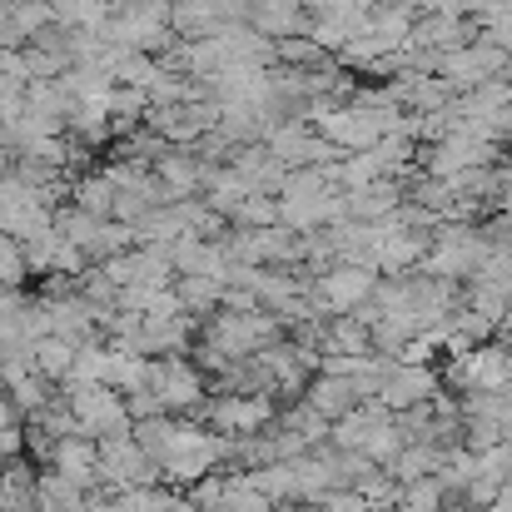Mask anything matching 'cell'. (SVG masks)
I'll return each instance as SVG.
<instances>
[{"label":"cell","instance_id":"1","mask_svg":"<svg viewBox=\"0 0 512 512\" xmlns=\"http://www.w3.org/2000/svg\"><path fill=\"white\" fill-rule=\"evenodd\" d=\"M95 443H100V468H95V483L100 488L125 493V488L160 483V463L135 443V433H110V438H95Z\"/></svg>","mask_w":512,"mask_h":512},{"label":"cell","instance_id":"2","mask_svg":"<svg viewBox=\"0 0 512 512\" xmlns=\"http://www.w3.org/2000/svg\"><path fill=\"white\" fill-rule=\"evenodd\" d=\"M150 388H155L160 408L174 413V418L199 413L204 398H209V378H204V368L189 363L184 353H160V358L150 363Z\"/></svg>","mask_w":512,"mask_h":512},{"label":"cell","instance_id":"3","mask_svg":"<svg viewBox=\"0 0 512 512\" xmlns=\"http://www.w3.org/2000/svg\"><path fill=\"white\" fill-rule=\"evenodd\" d=\"M65 398V408L75 413L85 438H110V433H130V413H125V393H115L110 383H80V388H55Z\"/></svg>","mask_w":512,"mask_h":512},{"label":"cell","instance_id":"4","mask_svg":"<svg viewBox=\"0 0 512 512\" xmlns=\"http://www.w3.org/2000/svg\"><path fill=\"white\" fill-rule=\"evenodd\" d=\"M508 60L512 55H503L498 45H488V40H468V45H458V50H443V55L433 60V75L468 95V90H478V85L508 75Z\"/></svg>","mask_w":512,"mask_h":512},{"label":"cell","instance_id":"5","mask_svg":"<svg viewBox=\"0 0 512 512\" xmlns=\"http://www.w3.org/2000/svg\"><path fill=\"white\" fill-rule=\"evenodd\" d=\"M199 413L209 418L214 433H224V438H249V433H264V428L274 423L279 403H274L269 393H219V398H204Z\"/></svg>","mask_w":512,"mask_h":512},{"label":"cell","instance_id":"6","mask_svg":"<svg viewBox=\"0 0 512 512\" xmlns=\"http://www.w3.org/2000/svg\"><path fill=\"white\" fill-rule=\"evenodd\" d=\"M443 378H438V368L433 363H393L388 368V378H383V388H378V403L388 408V413H398V408H413V403H423V398H433V388H438Z\"/></svg>","mask_w":512,"mask_h":512},{"label":"cell","instance_id":"7","mask_svg":"<svg viewBox=\"0 0 512 512\" xmlns=\"http://www.w3.org/2000/svg\"><path fill=\"white\" fill-rule=\"evenodd\" d=\"M45 468H55L60 478H70V483L90 488V483H95V468H100V443H95V438H85V433L55 438V448H50Z\"/></svg>","mask_w":512,"mask_h":512},{"label":"cell","instance_id":"8","mask_svg":"<svg viewBox=\"0 0 512 512\" xmlns=\"http://www.w3.org/2000/svg\"><path fill=\"white\" fill-rule=\"evenodd\" d=\"M150 170H155V179H160L165 199H189V194L204 184V170H209V165H204L199 155H179V150H165V155H160Z\"/></svg>","mask_w":512,"mask_h":512},{"label":"cell","instance_id":"9","mask_svg":"<svg viewBox=\"0 0 512 512\" xmlns=\"http://www.w3.org/2000/svg\"><path fill=\"white\" fill-rule=\"evenodd\" d=\"M304 403H309L314 413H324V418L334 423L339 413H348V408L358 403V393H353V383H348V378H339V373H324V368H314V373H309V383H304Z\"/></svg>","mask_w":512,"mask_h":512},{"label":"cell","instance_id":"10","mask_svg":"<svg viewBox=\"0 0 512 512\" xmlns=\"http://www.w3.org/2000/svg\"><path fill=\"white\" fill-rule=\"evenodd\" d=\"M219 294H224V279H209V274H174V299L184 314L194 319H209L219 309Z\"/></svg>","mask_w":512,"mask_h":512},{"label":"cell","instance_id":"11","mask_svg":"<svg viewBox=\"0 0 512 512\" xmlns=\"http://www.w3.org/2000/svg\"><path fill=\"white\" fill-rule=\"evenodd\" d=\"M35 512H85V488L45 468L35 473Z\"/></svg>","mask_w":512,"mask_h":512},{"label":"cell","instance_id":"12","mask_svg":"<svg viewBox=\"0 0 512 512\" xmlns=\"http://www.w3.org/2000/svg\"><path fill=\"white\" fill-rule=\"evenodd\" d=\"M105 368H110V348L100 339H85L75 348V358H70V368H65V378L55 383V388H80V383H105Z\"/></svg>","mask_w":512,"mask_h":512},{"label":"cell","instance_id":"13","mask_svg":"<svg viewBox=\"0 0 512 512\" xmlns=\"http://www.w3.org/2000/svg\"><path fill=\"white\" fill-rule=\"evenodd\" d=\"M150 363L145 353H125V348H110V368H105V383L115 393H135V388H150Z\"/></svg>","mask_w":512,"mask_h":512},{"label":"cell","instance_id":"14","mask_svg":"<svg viewBox=\"0 0 512 512\" xmlns=\"http://www.w3.org/2000/svg\"><path fill=\"white\" fill-rule=\"evenodd\" d=\"M5 398H10V408L20 413V423H25V418H35V413L55 398V383L40 378V373H20V378L5 383Z\"/></svg>","mask_w":512,"mask_h":512},{"label":"cell","instance_id":"15","mask_svg":"<svg viewBox=\"0 0 512 512\" xmlns=\"http://www.w3.org/2000/svg\"><path fill=\"white\" fill-rule=\"evenodd\" d=\"M438 458H443L438 443H403L398 458H393L383 473H388L393 483H413V478H423V473H438Z\"/></svg>","mask_w":512,"mask_h":512},{"label":"cell","instance_id":"16","mask_svg":"<svg viewBox=\"0 0 512 512\" xmlns=\"http://www.w3.org/2000/svg\"><path fill=\"white\" fill-rule=\"evenodd\" d=\"M398 448H403V433H398L393 413L373 418V423H368V433H363V443H358V453H363L368 463H378V468H388V463L398 458Z\"/></svg>","mask_w":512,"mask_h":512},{"label":"cell","instance_id":"17","mask_svg":"<svg viewBox=\"0 0 512 512\" xmlns=\"http://www.w3.org/2000/svg\"><path fill=\"white\" fill-rule=\"evenodd\" d=\"M70 204L95 214V219H110L115 214V179L110 174H85L75 189H70Z\"/></svg>","mask_w":512,"mask_h":512},{"label":"cell","instance_id":"18","mask_svg":"<svg viewBox=\"0 0 512 512\" xmlns=\"http://www.w3.org/2000/svg\"><path fill=\"white\" fill-rule=\"evenodd\" d=\"M443 508H448V488H443V478H438V473H423V478L403 483L398 508L393 512H443Z\"/></svg>","mask_w":512,"mask_h":512},{"label":"cell","instance_id":"19","mask_svg":"<svg viewBox=\"0 0 512 512\" xmlns=\"http://www.w3.org/2000/svg\"><path fill=\"white\" fill-rule=\"evenodd\" d=\"M224 512H279V503L264 498V493L249 483L244 468H229V473H224Z\"/></svg>","mask_w":512,"mask_h":512},{"label":"cell","instance_id":"20","mask_svg":"<svg viewBox=\"0 0 512 512\" xmlns=\"http://www.w3.org/2000/svg\"><path fill=\"white\" fill-rule=\"evenodd\" d=\"M75 348L80 343H70V339H60V334H45V339H35V373L40 378H50V383H60L65 378V368H70V358H75Z\"/></svg>","mask_w":512,"mask_h":512},{"label":"cell","instance_id":"21","mask_svg":"<svg viewBox=\"0 0 512 512\" xmlns=\"http://www.w3.org/2000/svg\"><path fill=\"white\" fill-rule=\"evenodd\" d=\"M130 433H135V443L160 463L165 453H170L174 433H179V423H174V413H155V418H140V423H130Z\"/></svg>","mask_w":512,"mask_h":512},{"label":"cell","instance_id":"22","mask_svg":"<svg viewBox=\"0 0 512 512\" xmlns=\"http://www.w3.org/2000/svg\"><path fill=\"white\" fill-rule=\"evenodd\" d=\"M229 224H234V229H264V224H279V199H274V194H244V199L229 209Z\"/></svg>","mask_w":512,"mask_h":512},{"label":"cell","instance_id":"23","mask_svg":"<svg viewBox=\"0 0 512 512\" xmlns=\"http://www.w3.org/2000/svg\"><path fill=\"white\" fill-rule=\"evenodd\" d=\"M503 498V483L498 478H488V473H478V478H468L463 483V493L448 503V508H458V512H488L493 503Z\"/></svg>","mask_w":512,"mask_h":512},{"label":"cell","instance_id":"24","mask_svg":"<svg viewBox=\"0 0 512 512\" xmlns=\"http://www.w3.org/2000/svg\"><path fill=\"white\" fill-rule=\"evenodd\" d=\"M25 279H30V269H25V249H20V239H15V234H5V229H0V284L20 289Z\"/></svg>","mask_w":512,"mask_h":512},{"label":"cell","instance_id":"25","mask_svg":"<svg viewBox=\"0 0 512 512\" xmlns=\"http://www.w3.org/2000/svg\"><path fill=\"white\" fill-rule=\"evenodd\" d=\"M125 413H130V423H140V418H155L165 408H160L155 388H135V393H125Z\"/></svg>","mask_w":512,"mask_h":512},{"label":"cell","instance_id":"26","mask_svg":"<svg viewBox=\"0 0 512 512\" xmlns=\"http://www.w3.org/2000/svg\"><path fill=\"white\" fill-rule=\"evenodd\" d=\"M25 458V423H0V463Z\"/></svg>","mask_w":512,"mask_h":512},{"label":"cell","instance_id":"27","mask_svg":"<svg viewBox=\"0 0 512 512\" xmlns=\"http://www.w3.org/2000/svg\"><path fill=\"white\" fill-rule=\"evenodd\" d=\"M493 204H498L503 214H512V160H508V170H498V189H493Z\"/></svg>","mask_w":512,"mask_h":512},{"label":"cell","instance_id":"28","mask_svg":"<svg viewBox=\"0 0 512 512\" xmlns=\"http://www.w3.org/2000/svg\"><path fill=\"white\" fill-rule=\"evenodd\" d=\"M279 512H319V503H279Z\"/></svg>","mask_w":512,"mask_h":512},{"label":"cell","instance_id":"29","mask_svg":"<svg viewBox=\"0 0 512 512\" xmlns=\"http://www.w3.org/2000/svg\"><path fill=\"white\" fill-rule=\"evenodd\" d=\"M503 324H512V309H508V319H503Z\"/></svg>","mask_w":512,"mask_h":512},{"label":"cell","instance_id":"30","mask_svg":"<svg viewBox=\"0 0 512 512\" xmlns=\"http://www.w3.org/2000/svg\"><path fill=\"white\" fill-rule=\"evenodd\" d=\"M363 512H373V508H363Z\"/></svg>","mask_w":512,"mask_h":512}]
</instances>
